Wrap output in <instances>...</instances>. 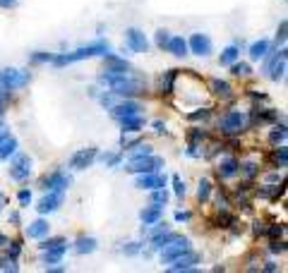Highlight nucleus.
<instances>
[{"label": "nucleus", "mask_w": 288, "mask_h": 273, "mask_svg": "<svg viewBox=\"0 0 288 273\" xmlns=\"http://www.w3.org/2000/svg\"><path fill=\"white\" fill-rule=\"evenodd\" d=\"M110 53L108 43H92V46H84V48H77V51H72V53H60L55 55L51 63L55 65H70V63H80V60H87V58H94V55H106Z\"/></svg>", "instance_id": "nucleus-1"}, {"label": "nucleus", "mask_w": 288, "mask_h": 273, "mask_svg": "<svg viewBox=\"0 0 288 273\" xmlns=\"http://www.w3.org/2000/svg\"><path fill=\"white\" fill-rule=\"evenodd\" d=\"M27 82H29V72H19V69H12V68L0 69V96L24 86Z\"/></svg>", "instance_id": "nucleus-2"}, {"label": "nucleus", "mask_w": 288, "mask_h": 273, "mask_svg": "<svg viewBox=\"0 0 288 273\" xmlns=\"http://www.w3.org/2000/svg\"><path fill=\"white\" fill-rule=\"evenodd\" d=\"M159 168H164V161L159 156H139V158H130L127 163V173H135V175H142V173H156Z\"/></svg>", "instance_id": "nucleus-3"}, {"label": "nucleus", "mask_w": 288, "mask_h": 273, "mask_svg": "<svg viewBox=\"0 0 288 273\" xmlns=\"http://www.w3.org/2000/svg\"><path fill=\"white\" fill-rule=\"evenodd\" d=\"M185 252H190V240H188V237H176L171 245L164 247V252H161V261H164V264H171L173 259L183 257Z\"/></svg>", "instance_id": "nucleus-4"}, {"label": "nucleus", "mask_w": 288, "mask_h": 273, "mask_svg": "<svg viewBox=\"0 0 288 273\" xmlns=\"http://www.w3.org/2000/svg\"><path fill=\"white\" fill-rule=\"evenodd\" d=\"M113 94H123V96H132V94H142L144 89H147V84L142 82V79H132L130 74L127 77H123L120 82H115L113 86Z\"/></svg>", "instance_id": "nucleus-5"}, {"label": "nucleus", "mask_w": 288, "mask_h": 273, "mask_svg": "<svg viewBox=\"0 0 288 273\" xmlns=\"http://www.w3.org/2000/svg\"><path fill=\"white\" fill-rule=\"evenodd\" d=\"M264 72L274 79V82H279L281 77H284V72H286V51H279V53H274L269 60H267V65H264Z\"/></svg>", "instance_id": "nucleus-6"}, {"label": "nucleus", "mask_w": 288, "mask_h": 273, "mask_svg": "<svg viewBox=\"0 0 288 273\" xmlns=\"http://www.w3.org/2000/svg\"><path fill=\"white\" fill-rule=\"evenodd\" d=\"M243 125H245V115H243L240 110H231V113H226V115L221 118V130H223L226 135H235V132H240V130H243Z\"/></svg>", "instance_id": "nucleus-7"}, {"label": "nucleus", "mask_w": 288, "mask_h": 273, "mask_svg": "<svg viewBox=\"0 0 288 273\" xmlns=\"http://www.w3.org/2000/svg\"><path fill=\"white\" fill-rule=\"evenodd\" d=\"M139 110H144L139 106L137 101H123V103H115V106H110V115L120 123L123 118H130V115H139Z\"/></svg>", "instance_id": "nucleus-8"}, {"label": "nucleus", "mask_w": 288, "mask_h": 273, "mask_svg": "<svg viewBox=\"0 0 288 273\" xmlns=\"http://www.w3.org/2000/svg\"><path fill=\"white\" fill-rule=\"evenodd\" d=\"M31 175V158L29 156H17L10 163V178L12 180H27Z\"/></svg>", "instance_id": "nucleus-9"}, {"label": "nucleus", "mask_w": 288, "mask_h": 273, "mask_svg": "<svg viewBox=\"0 0 288 273\" xmlns=\"http://www.w3.org/2000/svg\"><path fill=\"white\" fill-rule=\"evenodd\" d=\"M96 161V149H80L72 158H70V168L75 170H84Z\"/></svg>", "instance_id": "nucleus-10"}, {"label": "nucleus", "mask_w": 288, "mask_h": 273, "mask_svg": "<svg viewBox=\"0 0 288 273\" xmlns=\"http://www.w3.org/2000/svg\"><path fill=\"white\" fill-rule=\"evenodd\" d=\"M139 190H159V187H166V175H159V173H142L137 178Z\"/></svg>", "instance_id": "nucleus-11"}, {"label": "nucleus", "mask_w": 288, "mask_h": 273, "mask_svg": "<svg viewBox=\"0 0 288 273\" xmlns=\"http://www.w3.org/2000/svg\"><path fill=\"white\" fill-rule=\"evenodd\" d=\"M125 39H127V46H130L135 53H147V48H149V41H147V36H144L139 29H127Z\"/></svg>", "instance_id": "nucleus-12"}, {"label": "nucleus", "mask_w": 288, "mask_h": 273, "mask_svg": "<svg viewBox=\"0 0 288 273\" xmlns=\"http://www.w3.org/2000/svg\"><path fill=\"white\" fill-rule=\"evenodd\" d=\"M188 51H192L194 55H209L211 53V41L204 34H192L188 41Z\"/></svg>", "instance_id": "nucleus-13"}, {"label": "nucleus", "mask_w": 288, "mask_h": 273, "mask_svg": "<svg viewBox=\"0 0 288 273\" xmlns=\"http://www.w3.org/2000/svg\"><path fill=\"white\" fill-rule=\"evenodd\" d=\"M197 261H199V254L185 252L183 257H178V259H173L171 264H168V271H192Z\"/></svg>", "instance_id": "nucleus-14"}, {"label": "nucleus", "mask_w": 288, "mask_h": 273, "mask_svg": "<svg viewBox=\"0 0 288 273\" xmlns=\"http://www.w3.org/2000/svg\"><path fill=\"white\" fill-rule=\"evenodd\" d=\"M70 185V178H65L63 173H51V175H46V178L41 180V187L46 192H63L65 187Z\"/></svg>", "instance_id": "nucleus-15"}, {"label": "nucleus", "mask_w": 288, "mask_h": 273, "mask_svg": "<svg viewBox=\"0 0 288 273\" xmlns=\"http://www.w3.org/2000/svg\"><path fill=\"white\" fill-rule=\"evenodd\" d=\"M60 204H63V192H55L53 190V192H48L41 202H39V206H36V208H39V213H51V211H55Z\"/></svg>", "instance_id": "nucleus-16"}, {"label": "nucleus", "mask_w": 288, "mask_h": 273, "mask_svg": "<svg viewBox=\"0 0 288 273\" xmlns=\"http://www.w3.org/2000/svg\"><path fill=\"white\" fill-rule=\"evenodd\" d=\"M168 51L173 55H178V58H183V55H188V41L183 39V36H171L168 39V46H166Z\"/></svg>", "instance_id": "nucleus-17"}, {"label": "nucleus", "mask_w": 288, "mask_h": 273, "mask_svg": "<svg viewBox=\"0 0 288 273\" xmlns=\"http://www.w3.org/2000/svg\"><path fill=\"white\" fill-rule=\"evenodd\" d=\"M17 146H19V144H17V139H14V136H10V135L5 136V141L0 144V161H7L14 151H17Z\"/></svg>", "instance_id": "nucleus-18"}, {"label": "nucleus", "mask_w": 288, "mask_h": 273, "mask_svg": "<svg viewBox=\"0 0 288 273\" xmlns=\"http://www.w3.org/2000/svg\"><path fill=\"white\" fill-rule=\"evenodd\" d=\"M139 218H142V223H144V225H154L156 220L161 218V206L154 204L151 208H144V211L139 213Z\"/></svg>", "instance_id": "nucleus-19"}, {"label": "nucleus", "mask_w": 288, "mask_h": 273, "mask_svg": "<svg viewBox=\"0 0 288 273\" xmlns=\"http://www.w3.org/2000/svg\"><path fill=\"white\" fill-rule=\"evenodd\" d=\"M267 53H269V41H264V39L250 46V58L252 60H262V58H267Z\"/></svg>", "instance_id": "nucleus-20"}, {"label": "nucleus", "mask_w": 288, "mask_h": 273, "mask_svg": "<svg viewBox=\"0 0 288 273\" xmlns=\"http://www.w3.org/2000/svg\"><path fill=\"white\" fill-rule=\"evenodd\" d=\"M238 161L235 158H226V161H221L219 163V175L221 178H233L235 173H238Z\"/></svg>", "instance_id": "nucleus-21"}, {"label": "nucleus", "mask_w": 288, "mask_h": 273, "mask_svg": "<svg viewBox=\"0 0 288 273\" xmlns=\"http://www.w3.org/2000/svg\"><path fill=\"white\" fill-rule=\"evenodd\" d=\"M63 254H65V245L53 247V249H43V264H58L63 259Z\"/></svg>", "instance_id": "nucleus-22"}, {"label": "nucleus", "mask_w": 288, "mask_h": 273, "mask_svg": "<svg viewBox=\"0 0 288 273\" xmlns=\"http://www.w3.org/2000/svg\"><path fill=\"white\" fill-rule=\"evenodd\" d=\"M120 125H123V132H139L144 120H142V115H130V118H123Z\"/></svg>", "instance_id": "nucleus-23"}, {"label": "nucleus", "mask_w": 288, "mask_h": 273, "mask_svg": "<svg viewBox=\"0 0 288 273\" xmlns=\"http://www.w3.org/2000/svg\"><path fill=\"white\" fill-rule=\"evenodd\" d=\"M96 249V240L94 237H80L77 245H75V252L77 254H92Z\"/></svg>", "instance_id": "nucleus-24"}, {"label": "nucleus", "mask_w": 288, "mask_h": 273, "mask_svg": "<svg viewBox=\"0 0 288 273\" xmlns=\"http://www.w3.org/2000/svg\"><path fill=\"white\" fill-rule=\"evenodd\" d=\"M27 235L29 237H43V235H48V223L46 220H34L27 228Z\"/></svg>", "instance_id": "nucleus-25"}, {"label": "nucleus", "mask_w": 288, "mask_h": 273, "mask_svg": "<svg viewBox=\"0 0 288 273\" xmlns=\"http://www.w3.org/2000/svg\"><path fill=\"white\" fill-rule=\"evenodd\" d=\"M176 237H178L176 232H168V230H166V232H159V235H154V249H164V247L171 245Z\"/></svg>", "instance_id": "nucleus-26"}, {"label": "nucleus", "mask_w": 288, "mask_h": 273, "mask_svg": "<svg viewBox=\"0 0 288 273\" xmlns=\"http://www.w3.org/2000/svg\"><path fill=\"white\" fill-rule=\"evenodd\" d=\"M238 58H240V51H238V46H228V48L221 53V65H233Z\"/></svg>", "instance_id": "nucleus-27"}, {"label": "nucleus", "mask_w": 288, "mask_h": 273, "mask_svg": "<svg viewBox=\"0 0 288 273\" xmlns=\"http://www.w3.org/2000/svg\"><path fill=\"white\" fill-rule=\"evenodd\" d=\"M211 89H214V94L223 96V98L231 94V86H228V82H221V79H211Z\"/></svg>", "instance_id": "nucleus-28"}, {"label": "nucleus", "mask_w": 288, "mask_h": 273, "mask_svg": "<svg viewBox=\"0 0 288 273\" xmlns=\"http://www.w3.org/2000/svg\"><path fill=\"white\" fill-rule=\"evenodd\" d=\"M176 74H178V69H168V72H166V77H161V89H166V94H171Z\"/></svg>", "instance_id": "nucleus-29"}, {"label": "nucleus", "mask_w": 288, "mask_h": 273, "mask_svg": "<svg viewBox=\"0 0 288 273\" xmlns=\"http://www.w3.org/2000/svg\"><path fill=\"white\" fill-rule=\"evenodd\" d=\"M209 194H211V182H209V180H202V182H199V190H197V199H199V202H206Z\"/></svg>", "instance_id": "nucleus-30"}, {"label": "nucleus", "mask_w": 288, "mask_h": 273, "mask_svg": "<svg viewBox=\"0 0 288 273\" xmlns=\"http://www.w3.org/2000/svg\"><path fill=\"white\" fill-rule=\"evenodd\" d=\"M154 194H151V202L154 204H166L168 202V192L164 190V187H159V190H151Z\"/></svg>", "instance_id": "nucleus-31"}, {"label": "nucleus", "mask_w": 288, "mask_h": 273, "mask_svg": "<svg viewBox=\"0 0 288 273\" xmlns=\"http://www.w3.org/2000/svg\"><path fill=\"white\" fill-rule=\"evenodd\" d=\"M231 69H233L235 77H245V74H250V65H247V63H238V60H235L233 65H231Z\"/></svg>", "instance_id": "nucleus-32"}, {"label": "nucleus", "mask_w": 288, "mask_h": 273, "mask_svg": "<svg viewBox=\"0 0 288 273\" xmlns=\"http://www.w3.org/2000/svg\"><path fill=\"white\" fill-rule=\"evenodd\" d=\"M286 161H288V153H286V146H281V149L274 151V163L281 165V168H286Z\"/></svg>", "instance_id": "nucleus-33"}, {"label": "nucleus", "mask_w": 288, "mask_h": 273, "mask_svg": "<svg viewBox=\"0 0 288 273\" xmlns=\"http://www.w3.org/2000/svg\"><path fill=\"white\" fill-rule=\"evenodd\" d=\"M60 245H65V240L63 237H51V240H43L41 245H39V249H53V247H60Z\"/></svg>", "instance_id": "nucleus-34"}, {"label": "nucleus", "mask_w": 288, "mask_h": 273, "mask_svg": "<svg viewBox=\"0 0 288 273\" xmlns=\"http://www.w3.org/2000/svg\"><path fill=\"white\" fill-rule=\"evenodd\" d=\"M168 39H171V34H168L166 29H161V31H156V46H161V48H166V46H168Z\"/></svg>", "instance_id": "nucleus-35"}, {"label": "nucleus", "mask_w": 288, "mask_h": 273, "mask_svg": "<svg viewBox=\"0 0 288 273\" xmlns=\"http://www.w3.org/2000/svg\"><path fill=\"white\" fill-rule=\"evenodd\" d=\"M238 170H243L247 178H252L255 173H257V165L252 163V161H247V163H243V165H238Z\"/></svg>", "instance_id": "nucleus-36"}, {"label": "nucleus", "mask_w": 288, "mask_h": 273, "mask_svg": "<svg viewBox=\"0 0 288 273\" xmlns=\"http://www.w3.org/2000/svg\"><path fill=\"white\" fill-rule=\"evenodd\" d=\"M101 161H103L106 165H118L120 163V156H118V153H103Z\"/></svg>", "instance_id": "nucleus-37"}, {"label": "nucleus", "mask_w": 288, "mask_h": 273, "mask_svg": "<svg viewBox=\"0 0 288 273\" xmlns=\"http://www.w3.org/2000/svg\"><path fill=\"white\" fill-rule=\"evenodd\" d=\"M51 60H53V55H51V53H41V51L31 55V63H51Z\"/></svg>", "instance_id": "nucleus-38"}, {"label": "nucleus", "mask_w": 288, "mask_h": 273, "mask_svg": "<svg viewBox=\"0 0 288 273\" xmlns=\"http://www.w3.org/2000/svg\"><path fill=\"white\" fill-rule=\"evenodd\" d=\"M151 153V146L149 144H137V151L132 153V158H139V156H149Z\"/></svg>", "instance_id": "nucleus-39"}, {"label": "nucleus", "mask_w": 288, "mask_h": 273, "mask_svg": "<svg viewBox=\"0 0 288 273\" xmlns=\"http://www.w3.org/2000/svg\"><path fill=\"white\" fill-rule=\"evenodd\" d=\"M286 29H288V22H281V27H279V34H276V43H284V41H286Z\"/></svg>", "instance_id": "nucleus-40"}, {"label": "nucleus", "mask_w": 288, "mask_h": 273, "mask_svg": "<svg viewBox=\"0 0 288 273\" xmlns=\"http://www.w3.org/2000/svg\"><path fill=\"white\" fill-rule=\"evenodd\" d=\"M188 118H190V120H204V118H209V108H202L199 113H190Z\"/></svg>", "instance_id": "nucleus-41"}, {"label": "nucleus", "mask_w": 288, "mask_h": 273, "mask_svg": "<svg viewBox=\"0 0 288 273\" xmlns=\"http://www.w3.org/2000/svg\"><path fill=\"white\" fill-rule=\"evenodd\" d=\"M17 199H19V204H24V206H27L29 202H31V192L22 190V192H19V194H17Z\"/></svg>", "instance_id": "nucleus-42"}, {"label": "nucleus", "mask_w": 288, "mask_h": 273, "mask_svg": "<svg viewBox=\"0 0 288 273\" xmlns=\"http://www.w3.org/2000/svg\"><path fill=\"white\" fill-rule=\"evenodd\" d=\"M173 187H176V194H178V197L185 194V185H183V180L180 178H173Z\"/></svg>", "instance_id": "nucleus-43"}, {"label": "nucleus", "mask_w": 288, "mask_h": 273, "mask_svg": "<svg viewBox=\"0 0 288 273\" xmlns=\"http://www.w3.org/2000/svg\"><path fill=\"white\" fill-rule=\"evenodd\" d=\"M269 139H272V141H284V139H286V130H284V127H281V130H279V132H272V136H269Z\"/></svg>", "instance_id": "nucleus-44"}, {"label": "nucleus", "mask_w": 288, "mask_h": 273, "mask_svg": "<svg viewBox=\"0 0 288 273\" xmlns=\"http://www.w3.org/2000/svg\"><path fill=\"white\" fill-rule=\"evenodd\" d=\"M123 252H125V254H137V252H139V242H130Z\"/></svg>", "instance_id": "nucleus-45"}, {"label": "nucleus", "mask_w": 288, "mask_h": 273, "mask_svg": "<svg viewBox=\"0 0 288 273\" xmlns=\"http://www.w3.org/2000/svg\"><path fill=\"white\" fill-rule=\"evenodd\" d=\"M272 252H279V254H281V252H286V247H284V242H272Z\"/></svg>", "instance_id": "nucleus-46"}, {"label": "nucleus", "mask_w": 288, "mask_h": 273, "mask_svg": "<svg viewBox=\"0 0 288 273\" xmlns=\"http://www.w3.org/2000/svg\"><path fill=\"white\" fill-rule=\"evenodd\" d=\"M14 5H17V0H0V7H5V10H7V7H14Z\"/></svg>", "instance_id": "nucleus-47"}, {"label": "nucleus", "mask_w": 288, "mask_h": 273, "mask_svg": "<svg viewBox=\"0 0 288 273\" xmlns=\"http://www.w3.org/2000/svg\"><path fill=\"white\" fill-rule=\"evenodd\" d=\"M176 220H190V213H183V211H178V213H176Z\"/></svg>", "instance_id": "nucleus-48"}, {"label": "nucleus", "mask_w": 288, "mask_h": 273, "mask_svg": "<svg viewBox=\"0 0 288 273\" xmlns=\"http://www.w3.org/2000/svg\"><path fill=\"white\" fill-rule=\"evenodd\" d=\"M269 235H272V237H279V235H281V228L272 225V228H269Z\"/></svg>", "instance_id": "nucleus-49"}, {"label": "nucleus", "mask_w": 288, "mask_h": 273, "mask_svg": "<svg viewBox=\"0 0 288 273\" xmlns=\"http://www.w3.org/2000/svg\"><path fill=\"white\" fill-rule=\"evenodd\" d=\"M154 127H156V132H164V130H166V125L161 123V120H156V123H154Z\"/></svg>", "instance_id": "nucleus-50"}, {"label": "nucleus", "mask_w": 288, "mask_h": 273, "mask_svg": "<svg viewBox=\"0 0 288 273\" xmlns=\"http://www.w3.org/2000/svg\"><path fill=\"white\" fill-rule=\"evenodd\" d=\"M5 98H7V94L0 96V115H2V108H5Z\"/></svg>", "instance_id": "nucleus-51"}]
</instances>
